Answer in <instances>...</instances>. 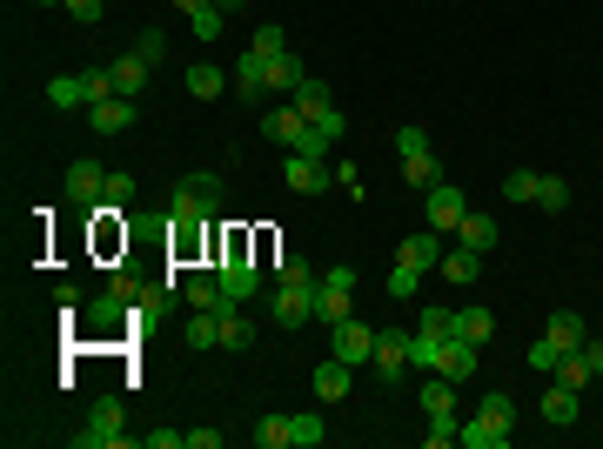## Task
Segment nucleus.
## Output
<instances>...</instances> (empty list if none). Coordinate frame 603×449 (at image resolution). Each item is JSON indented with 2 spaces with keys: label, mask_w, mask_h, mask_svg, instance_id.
I'll return each mask as SVG.
<instances>
[{
  "label": "nucleus",
  "mask_w": 603,
  "mask_h": 449,
  "mask_svg": "<svg viewBox=\"0 0 603 449\" xmlns=\"http://www.w3.org/2000/svg\"><path fill=\"white\" fill-rule=\"evenodd\" d=\"M456 429H463L456 416H429V436H423V443L429 449H449V443H456Z\"/></svg>",
  "instance_id": "nucleus-42"
},
{
  "label": "nucleus",
  "mask_w": 603,
  "mask_h": 449,
  "mask_svg": "<svg viewBox=\"0 0 603 449\" xmlns=\"http://www.w3.org/2000/svg\"><path fill=\"white\" fill-rule=\"evenodd\" d=\"M134 114H141V108H134L128 94H108V101H94V108H88V121H94V135H128Z\"/></svg>",
  "instance_id": "nucleus-8"
},
{
  "label": "nucleus",
  "mask_w": 603,
  "mask_h": 449,
  "mask_svg": "<svg viewBox=\"0 0 603 449\" xmlns=\"http://www.w3.org/2000/svg\"><path fill=\"white\" fill-rule=\"evenodd\" d=\"M181 302H188V309H222V302H228L222 275H215V269H195L188 282H181Z\"/></svg>",
  "instance_id": "nucleus-13"
},
{
  "label": "nucleus",
  "mask_w": 603,
  "mask_h": 449,
  "mask_svg": "<svg viewBox=\"0 0 603 449\" xmlns=\"http://www.w3.org/2000/svg\"><path fill=\"white\" fill-rule=\"evenodd\" d=\"M215 315H222V349H248V342H255V322L242 315V302H235V295H228Z\"/></svg>",
  "instance_id": "nucleus-21"
},
{
  "label": "nucleus",
  "mask_w": 603,
  "mask_h": 449,
  "mask_svg": "<svg viewBox=\"0 0 603 449\" xmlns=\"http://www.w3.org/2000/svg\"><path fill=\"white\" fill-rule=\"evenodd\" d=\"M289 101H295V108H302V121H315V114H329V108H335V94L322 88V81H315V74H309V81H302V88L289 94Z\"/></svg>",
  "instance_id": "nucleus-26"
},
{
  "label": "nucleus",
  "mask_w": 603,
  "mask_h": 449,
  "mask_svg": "<svg viewBox=\"0 0 603 449\" xmlns=\"http://www.w3.org/2000/svg\"><path fill=\"white\" fill-rule=\"evenodd\" d=\"M215 7H222V14H242V7H248V0H215Z\"/></svg>",
  "instance_id": "nucleus-53"
},
{
  "label": "nucleus",
  "mask_w": 603,
  "mask_h": 449,
  "mask_svg": "<svg viewBox=\"0 0 603 449\" xmlns=\"http://www.w3.org/2000/svg\"><path fill=\"white\" fill-rule=\"evenodd\" d=\"M577 389H563V382H550V389H543V423H550V429H570V423H577Z\"/></svg>",
  "instance_id": "nucleus-19"
},
{
  "label": "nucleus",
  "mask_w": 603,
  "mask_h": 449,
  "mask_svg": "<svg viewBox=\"0 0 603 449\" xmlns=\"http://www.w3.org/2000/svg\"><path fill=\"white\" fill-rule=\"evenodd\" d=\"M41 7H67V0H41Z\"/></svg>",
  "instance_id": "nucleus-54"
},
{
  "label": "nucleus",
  "mask_w": 603,
  "mask_h": 449,
  "mask_svg": "<svg viewBox=\"0 0 603 449\" xmlns=\"http://www.w3.org/2000/svg\"><path fill=\"white\" fill-rule=\"evenodd\" d=\"M577 356H583V362H590V376H603V342H597V336H590V342H583V349H577Z\"/></svg>",
  "instance_id": "nucleus-52"
},
{
  "label": "nucleus",
  "mask_w": 603,
  "mask_h": 449,
  "mask_svg": "<svg viewBox=\"0 0 603 449\" xmlns=\"http://www.w3.org/2000/svg\"><path fill=\"white\" fill-rule=\"evenodd\" d=\"M208 215H222V175H188L168 202V222L175 228H201Z\"/></svg>",
  "instance_id": "nucleus-1"
},
{
  "label": "nucleus",
  "mask_w": 603,
  "mask_h": 449,
  "mask_svg": "<svg viewBox=\"0 0 603 449\" xmlns=\"http://www.w3.org/2000/svg\"><path fill=\"white\" fill-rule=\"evenodd\" d=\"M456 336L483 349V342L496 336V315H490V309H456Z\"/></svg>",
  "instance_id": "nucleus-25"
},
{
  "label": "nucleus",
  "mask_w": 603,
  "mask_h": 449,
  "mask_svg": "<svg viewBox=\"0 0 603 449\" xmlns=\"http://www.w3.org/2000/svg\"><path fill=\"white\" fill-rule=\"evenodd\" d=\"M416 336L449 342V336H456V315H449V309H423V315H416Z\"/></svg>",
  "instance_id": "nucleus-34"
},
{
  "label": "nucleus",
  "mask_w": 603,
  "mask_h": 449,
  "mask_svg": "<svg viewBox=\"0 0 603 449\" xmlns=\"http://www.w3.org/2000/svg\"><path fill=\"white\" fill-rule=\"evenodd\" d=\"M349 382H356V369H349L342 356H329L322 369H315V403H342V396H349Z\"/></svg>",
  "instance_id": "nucleus-14"
},
{
  "label": "nucleus",
  "mask_w": 603,
  "mask_h": 449,
  "mask_svg": "<svg viewBox=\"0 0 603 449\" xmlns=\"http://www.w3.org/2000/svg\"><path fill=\"white\" fill-rule=\"evenodd\" d=\"M322 436H329V429H322V416H315V409H302V416H289V443H295V449H315V443H322Z\"/></svg>",
  "instance_id": "nucleus-32"
},
{
  "label": "nucleus",
  "mask_w": 603,
  "mask_h": 449,
  "mask_svg": "<svg viewBox=\"0 0 603 449\" xmlns=\"http://www.w3.org/2000/svg\"><path fill=\"white\" fill-rule=\"evenodd\" d=\"M536 208H543V215H557V208H570V181L543 175V181H536Z\"/></svg>",
  "instance_id": "nucleus-35"
},
{
  "label": "nucleus",
  "mask_w": 603,
  "mask_h": 449,
  "mask_svg": "<svg viewBox=\"0 0 603 449\" xmlns=\"http://www.w3.org/2000/svg\"><path fill=\"white\" fill-rule=\"evenodd\" d=\"M423 409H429V416H456V382H449V376L423 382Z\"/></svg>",
  "instance_id": "nucleus-31"
},
{
  "label": "nucleus",
  "mask_w": 603,
  "mask_h": 449,
  "mask_svg": "<svg viewBox=\"0 0 603 449\" xmlns=\"http://www.w3.org/2000/svg\"><path fill=\"white\" fill-rule=\"evenodd\" d=\"M456 443H469V449H503V443H510V429H503V423H490V416L476 409V423H463V429H456Z\"/></svg>",
  "instance_id": "nucleus-23"
},
{
  "label": "nucleus",
  "mask_w": 603,
  "mask_h": 449,
  "mask_svg": "<svg viewBox=\"0 0 603 449\" xmlns=\"http://www.w3.org/2000/svg\"><path fill=\"white\" fill-rule=\"evenodd\" d=\"M469 202H463V188L456 181H436V188H423V222L436 228V235H449V228H463Z\"/></svg>",
  "instance_id": "nucleus-4"
},
{
  "label": "nucleus",
  "mask_w": 603,
  "mask_h": 449,
  "mask_svg": "<svg viewBox=\"0 0 603 449\" xmlns=\"http://www.w3.org/2000/svg\"><path fill=\"white\" fill-rule=\"evenodd\" d=\"M121 322H134V309H128V302H121V295L108 289V295H101V302L88 309V329H94V336H114Z\"/></svg>",
  "instance_id": "nucleus-20"
},
{
  "label": "nucleus",
  "mask_w": 603,
  "mask_h": 449,
  "mask_svg": "<svg viewBox=\"0 0 603 449\" xmlns=\"http://www.w3.org/2000/svg\"><path fill=\"white\" fill-rule=\"evenodd\" d=\"M215 275H222V289L235 295V302H248V295L262 289V269L248 262V242H242V235H228V248H222V262H215Z\"/></svg>",
  "instance_id": "nucleus-3"
},
{
  "label": "nucleus",
  "mask_w": 603,
  "mask_h": 449,
  "mask_svg": "<svg viewBox=\"0 0 603 449\" xmlns=\"http://www.w3.org/2000/svg\"><path fill=\"white\" fill-rule=\"evenodd\" d=\"M108 74H114V94H128V101H134V94L148 88V74H155V68H148L141 54H114V61H108Z\"/></svg>",
  "instance_id": "nucleus-16"
},
{
  "label": "nucleus",
  "mask_w": 603,
  "mask_h": 449,
  "mask_svg": "<svg viewBox=\"0 0 603 449\" xmlns=\"http://www.w3.org/2000/svg\"><path fill=\"white\" fill-rule=\"evenodd\" d=\"M302 81H309V74H302V61H295V54H268V94H282V101H289Z\"/></svg>",
  "instance_id": "nucleus-22"
},
{
  "label": "nucleus",
  "mask_w": 603,
  "mask_h": 449,
  "mask_svg": "<svg viewBox=\"0 0 603 449\" xmlns=\"http://www.w3.org/2000/svg\"><path fill=\"white\" fill-rule=\"evenodd\" d=\"M570 356V349H557V342L543 336V342H530V369H543V376H557V362Z\"/></svg>",
  "instance_id": "nucleus-40"
},
{
  "label": "nucleus",
  "mask_w": 603,
  "mask_h": 449,
  "mask_svg": "<svg viewBox=\"0 0 603 449\" xmlns=\"http://www.w3.org/2000/svg\"><path fill=\"white\" fill-rule=\"evenodd\" d=\"M255 54H289V41H282V27H275V21L255 27Z\"/></svg>",
  "instance_id": "nucleus-45"
},
{
  "label": "nucleus",
  "mask_w": 603,
  "mask_h": 449,
  "mask_svg": "<svg viewBox=\"0 0 603 449\" xmlns=\"http://www.w3.org/2000/svg\"><path fill=\"white\" fill-rule=\"evenodd\" d=\"M222 88H228V81H222L215 61H195V68H188V94H195V101H215Z\"/></svg>",
  "instance_id": "nucleus-28"
},
{
  "label": "nucleus",
  "mask_w": 603,
  "mask_h": 449,
  "mask_svg": "<svg viewBox=\"0 0 603 449\" xmlns=\"http://www.w3.org/2000/svg\"><path fill=\"white\" fill-rule=\"evenodd\" d=\"M268 322H282V329H302V322H315V282H309V289L275 282V295H268Z\"/></svg>",
  "instance_id": "nucleus-5"
},
{
  "label": "nucleus",
  "mask_w": 603,
  "mask_h": 449,
  "mask_svg": "<svg viewBox=\"0 0 603 449\" xmlns=\"http://www.w3.org/2000/svg\"><path fill=\"white\" fill-rule=\"evenodd\" d=\"M275 282H295V289H309V282H322V275H315L302 255H282V262H275Z\"/></svg>",
  "instance_id": "nucleus-39"
},
{
  "label": "nucleus",
  "mask_w": 603,
  "mask_h": 449,
  "mask_svg": "<svg viewBox=\"0 0 603 449\" xmlns=\"http://www.w3.org/2000/svg\"><path fill=\"white\" fill-rule=\"evenodd\" d=\"M67 14H74L81 27H94V21H101V0H67Z\"/></svg>",
  "instance_id": "nucleus-50"
},
{
  "label": "nucleus",
  "mask_w": 603,
  "mask_h": 449,
  "mask_svg": "<svg viewBox=\"0 0 603 449\" xmlns=\"http://www.w3.org/2000/svg\"><path fill=\"white\" fill-rule=\"evenodd\" d=\"M47 101H54V108H88V88H81V74H61V81H47Z\"/></svg>",
  "instance_id": "nucleus-33"
},
{
  "label": "nucleus",
  "mask_w": 603,
  "mask_h": 449,
  "mask_svg": "<svg viewBox=\"0 0 603 449\" xmlns=\"http://www.w3.org/2000/svg\"><path fill=\"white\" fill-rule=\"evenodd\" d=\"M483 416L510 429V423H516V403H510V396H483Z\"/></svg>",
  "instance_id": "nucleus-47"
},
{
  "label": "nucleus",
  "mask_w": 603,
  "mask_h": 449,
  "mask_svg": "<svg viewBox=\"0 0 603 449\" xmlns=\"http://www.w3.org/2000/svg\"><path fill=\"white\" fill-rule=\"evenodd\" d=\"M235 94H242V101H262L268 94V54H255V47L235 54Z\"/></svg>",
  "instance_id": "nucleus-12"
},
{
  "label": "nucleus",
  "mask_w": 603,
  "mask_h": 449,
  "mask_svg": "<svg viewBox=\"0 0 603 449\" xmlns=\"http://www.w3.org/2000/svg\"><path fill=\"white\" fill-rule=\"evenodd\" d=\"M456 235H463V248L490 255V248H496V215H463V228H456Z\"/></svg>",
  "instance_id": "nucleus-27"
},
{
  "label": "nucleus",
  "mask_w": 603,
  "mask_h": 449,
  "mask_svg": "<svg viewBox=\"0 0 603 449\" xmlns=\"http://www.w3.org/2000/svg\"><path fill=\"white\" fill-rule=\"evenodd\" d=\"M369 369H376L382 382H402V369H409V329H389V336H376V356H369Z\"/></svg>",
  "instance_id": "nucleus-7"
},
{
  "label": "nucleus",
  "mask_w": 603,
  "mask_h": 449,
  "mask_svg": "<svg viewBox=\"0 0 603 449\" xmlns=\"http://www.w3.org/2000/svg\"><path fill=\"white\" fill-rule=\"evenodd\" d=\"M396 155H402V161L429 155V135H423V128H402V135H396Z\"/></svg>",
  "instance_id": "nucleus-44"
},
{
  "label": "nucleus",
  "mask_w": 603,
  "mask_h": 449,
  "mask_svg": "<svg viewBox=\"0 0 603 449\" xmlns=\"http://www.w3.org/2000/svg\"><path fill=\"white\" fill-rule=\"evenodd\" d=\"M396 262H409L416 275H423V269H436V262H443V235H436V228H423V235H409V242L396 248Z\"/></svg>",
  "instance_id": "nucleus-15"
},
{
  "label": "nucleus",
  "mask_w": 603,
  "mask_h": 449,
  "mask_svg": "<svg viewBox=\"0 0 603 449\" xmlns=\"http://www.w3.org/2000/svg\"><path fill=\"white\" fill-rule=\"evenodd\" d=\"M329 336H335V356L349 362V369H362V362L376 356V329H369V322H356V315H342Z\"/></svg>",
  "instance_id": "nucleus-6"
},
{
  "label": "nucleus",
  "mask_w": 603,
  "mask_h": 449,
  "mask_svg": "<svg viewBox=\"0 0 603 449\" xmlns=\"http://www.w3.org/2000/svg\"><path fill=\"white\" fill-rule=\"evenodd\" d=\"M282 175H289L295 195H322V188L335 181V168H329V161H309V155H289V161H282Z\"/></svg>",
  "instance_id": "nucleus-9"
},
{
  "label": "nucleus",
  "mask_w": 603,
  "mask_h": 449,
  "mask_svg": "<svg viewBox=\"0 0 603 449\" xmlns=\"http://www.w3.org/2000/svg\"><path fill=\"white\" fill-rule=\"evenodd\" d=\"M255 443L262 449H295L289 443V416H262V423H255Z\"/></svg>",
  "instance_id": "nucleus-36"
},
{
  "label": "nucleus",
  "mask_w": 603,
  "mask_h": 449,
  "mask_svg": "<svg viewBox=\"0 0 603 449\" xmlns=\"http://www.w3.org/2000/svg\"><path fill=\"white\" fill-rule=\"evenodd\" d=\"M134 54H141L148 68H155V61H168V34H161V27H148V34L134 41Z\"/></svg>",
  "instance_id": "nucleus-41"
},
{
  "label": "nucleus",
  "mask_w": 603,
  "mask_h": 449,
  "mask_svg": "<svg viewBox=\"0 0 603 449\" xmlns=\"http://www.w3.org/2000/svg\"><path fill=\"white\" fill-rule=\"evenodd\" d=\"M302 128H309V121H302V108H295V101H282V108H262V135H268V141L295 148V141H302Z\"/></svg>",
  "instance_id": "nucleus-11"
},
{
  "label": "nucleus",
  "mask_w": 603,
  "mask_h": 449,
  "mask_svg": "<svg viewBox=\"0 0 603 449\" xmlns=\"http://www.w3.org/2000/svg\"><path fill=\"white\" fill-rule=\"evenodd\" d=\"M443 275H449V282H476V275H483V255H476V248H449Z\"/></svg>",
  "instance_id": "nucleus-30"
},
{
  "label": "nucleus",
  "mask_w": 603,
  "mask_h": 449,
  "mask_svg": "<svg viewBox=\"0 0 603 449\" xmlns=\"http://www.w3.org/2000/svg\"><path fill=\"white\" fill-rule=\"evenodd\" d=\"M101 195H108V175H101L94 161H74V168H67V202L101 208Z\"/></svg>",
  "instance_id": "nucleus-10"
},
{
  "label": "nucleus",
  "mask_w": 603,
  "mask_h": 449,
  "mask_svg": "<svg viewBox=\"0 0 603 449\" xmlns=\"http://www.w3.org/2000/svg\"><path fill=\"white\" fill-rule=\"evenodd\" d=\"M557 382H563V389H577V396H583V382H597V376H590V362H583L577 349H570V356L557 362Z\"/></svg>",
  "instance_id": "nucleus-38"
},
{
  "label": "nucleus",
  "mask_w": 603,
  "mask_h": 449,
  "mask_svg": "<svg viewBox=\"0 0 603 449\" xmlns=\"http://www.w3.org/2000/svg\"><path fill=\"white\" fill-rule=\"evenodd\" d=\"M188 449H222V429H188Z\"/></svg>",
  "instance_id": "nucleus-51"
},
{
  "label": "nucleus",
  "mask_w": 603,
  "mask_h": 449,
  "mask_svg": "<svg viewBox=\"0 0 603 449\" xmlns=\"http://www.w3.org/2000/svg\"><path fill=\"white\" fill-rule=\"evenodd\" d=\"M436 376H449V382H469V376H476V342L449 336V342H443V362H436Z\"/></svg>",
  "instance_id": "nucleus-17"
},
{
  "label": "nucleus",
  "mask_w": 603,
  "mask_h": 449,
  "mask_svg": "<svg viewBox=\"0 0 603 449\" xmlns=\"http://www.w3.org/2000/svg\"><path fill=\"white\" fill-rule=\"evenodd\" d=\"M188 27H195V41H222V27H228V14L215 7V0H201L195 14H188Z\"/></svg>",
  "instance_id": "nucleus-29"
},
{
  "label": "nucleus",
  "mask_w": 603,
  "mask_h": 449,
  "mask_svg": "<svg viewBox=\"0 0 603 449\" xmlns=\"http://www.w3.org/2000/svg\"><path fill=\"white\" fill-rule=\"evenodd\" d=\"M402 168H409L416 188H436V155H416V161H402Z\"/></svg>",
  "instance_id": "nucleus-46"
},
{
  "label": "nucleus",
  "mask_w": 603,
  "mask_h": 449,
  "mask_svg": "<svg viewBox=\"0 0 603 449\" xmlns=\"http://www.w3.org/2000/svg\"><path fill=\"white\" fill-rule=\"evenodd\" d=\"M141 443H148V449H181V443H188V429H148Z\"/></svg>",
  "instance_id": "nucleus-49"
},
{
  "label": "nucleus",
  "mask_w": 603,
  "mask_h": 449,
  "mask_svg": "<svg viewBox=\"0 0 603 449\" xmlns=\"http://www.w3.org/2000/svg\"><path fill=\"white\" fill-rule=\"evenodd\" d=\"M536 168H510V175H503V195H510V202H536Z\"/></svg>",
  "instance_id": "nucleus-37"
},
{
  "label": "nucleus",
  "mask_w": 603,
  "mask_h": 449,
  "mask_svg": "<svg viewBox=\"0 0 603 449\" xmlns=\"http://www.w3.org/2000/svg\"><path fill=\"white\" fill-rule=\"evenodd\" d=\"M550 342H557V349H583V342H590V322H583L577 309H557L550 315Z\"/></svg>",
  "instance_id": "nucleus-24"
},
{
  "label": "nucleus",
  "mask_w": 603,
  "mask_h": 449,
  "mask_svg": "<svg viewBox=\"0 0 603 449\" xmlns=\"http://www.w3.org/2000/svg\"><path fill=\"white\" fill-rule=\"evenodd\" d=\"M389 295H396V302H402V295H416V269H409V262L389 269Z\"/></svg>",
  "instance_id": "nucleus-48"
},
{
  "label": "nucleus",
  "mask_w": 603,
  "mask_h": 449,
  "mask_svg": "<svg viewBox=\"0 0 603 449\" xmlns=\"http://www.w3.org/2000/svg\"><path fill=\"white\" fill-rule=\"evenodd\" d=\"M134 202V175H108V195H101V208H128Z\"/></svg>",
  "instance_id": "nucleus-43"
},
{
  "label": "nucleus",
  "mask_w": 603,
  "mask_h": 449,
  "mask_svg": "<svg viewBox=\"0 0 603 449\" xmlns=\"http://www.w3.org/2000/svg\"><path fill=\"white\" fill-rule=\"evenodd\" d=\"M181 342H188V349H222V315H215V309H188Z\"/></svg>",
  "instance_id": "nucleus-18"
},
{
  "label": "nucleus",
  "mask_w": 603,
  "mask_h": 449,
  "mask_svg": "<svg viewBox=\"0 0 603 449\" xmlns=\"http://www.w3.org/2000/svg\"><path fill=\"white\" fill-rule=\"evenodd\" d=\"M74 449H128V416H121V403H94V416L81 429H74Z\"/></svg>",
  "instance_id": "nucleus-2"
}]
</instances>
